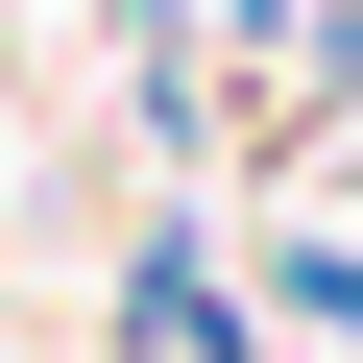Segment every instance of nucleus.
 Returning a JSON list of instances; mask_svg holds the SVG:
<instances>
[{
  "label": "nucleus",
  "mask_w": 363,
  "mask_h": 363,
  "mask_svg": "<svg viewBox=\"0 0 363 363\" xmlns=\"http://www.w3.org/2000/svg\"><path fill=\"white\" fill-rule=\"evenodd\" d=\"M145 363H242V315H218L194 267H145Z\"/></svg>",
  "instance_id": "1"
},
{
  "label": "nucleus",
  "mask_w": 363,
  "mask_h": 363,
  "mask_svg": "<svg viewBox=\"0 0 363 363\" xmlns=\"http://www.w3.org/2000/svg\"><path fill=\"white\" fill-rule=\"evenodd\" d=\"M291 315H339V339H363V242H291Z\"/></svg>",
  "instance_id": "2"
}]
</instances>
